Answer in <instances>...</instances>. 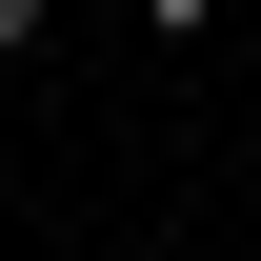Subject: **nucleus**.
I'll list each match as a JSON object with an SVG mask.
<instances>
[{"label":"nucleus","mask_w":261,"mask_h":261,"mask_svg":"<svg viewBox=\"0 0 261 261\" xmlns=\"http://www.w3.org/2000/svg\"><path fill=\"white\" fill-rule=\"evenodd\" d=\"M40 20H61V0H0V61H40Z\"/></svg>","instance_id":"obj_1"},{"label":"nucleus","mask_w":261,"mask_h":261,"mask_svg":"<svg viewBox=\"0 0 261 261\" xmlns=\"http://www.w3.org/2000/svg\"><path fill=\"white\" fill-rule=\"evenodd\" d=\"M141 20H161V40H201V20H221V0H141Z\"/></svg>","instance_id":"obj_2"}]
</instances>
